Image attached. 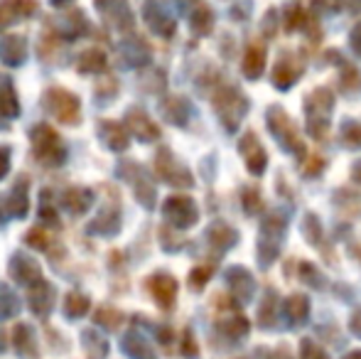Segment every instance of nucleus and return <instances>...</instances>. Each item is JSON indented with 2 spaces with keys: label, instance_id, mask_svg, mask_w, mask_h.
I'll use <instances>...</instances> for the list:
<instances>
[{
  "label": "nucleus",
  "instance_id": "1",
  "mask_svg": "<svg viewBox=\"0 0 361 359\" xmlns=\"http://www.w3.org/2000/svg\"><path fill=\"white\" fill-rule=\"evenodd\" d=\"M283 236H286V217L268 214L261 224V234H258V259H261L263 269L273 264L281 254Z\"/></svg>",
  "mask_w": 361,
  "mask_h": 359
},
{
  "label": "nucleus",
  "instance_id": "15",
  "mask_svg": "<svg viewBox=\"0 0 361 359\" xmlns=\"http://www.w3.org/2000/svg\"><path fill=\"white\" fill-rule=\"evenodd\" d=\"M286 317L293 325H305L310 317V303L305 296H290L286 303Z\"/></svg>",
  "mask_w": 361,
  "mask_h": 359
},
{
  "label": "nucleus",
  "instance_id": "28",
  "mask_svg": "<svg viewBox=\"0 0 361 359\" xmlns=\"http://www.w3.org/2000/svg\"><path fill=\"white\" fill-rule=\"evenodd\" d=\"M246 212L248 214H256L258 209H261V195H258L256 190H246Z\"/></svg>",
  "mask_w": 361,
  "mask_h": 359
},
{
  "label": "nucleus",
  "instance_id": "33",
  "mask_svg": "<svg viewBox=\"0 0 361 359\" xmlns=\"http://www.w3.org/2000/svg\"><path fill=\"white\" fill-rule=\"evenodd\" d=\"M344 359H361V352H349V355L344 357Z\"/></svg>",
  "mask_w": 361,
  "mask_h": 359
},
{
  "label": "nucleus",
  "instance_id": "4",
  "mask_svg": "<svg viewBox=\"0 0 361 359\" xmlns=\"http://www.w3.org/2000/svg\"><path fill=\"white\" fill-rule=\"evenodd\" d=\"M44 106H47L49 114L57 121H62V123H74V121H79V99L69 94V91L49 89L47 94H44Z\"/></svg>",
  "mask_w": 361,
  "mask_h": 359
},
{
  "label": "nucleus",
  "instance_id": "24",
  "mask_svg": "<svg viewBox=\"0 0 361 359\" xmlns=\"http://www.w3.org/2000/svg\"><path fill=\"white\" fill-rule=\"evenodd\" d=\"M278 310V303H276V293L268 291L266 293V303L261 305V310H258V320H261L263 327H273V312Z\"/></svg>",
  "mask_w": 361,
  "mask_h": 359
},
{
  "label": "nucleus",
  "instance_id": "34",
  "mask_svg": "<svg viewBox=\"0 0 361 359\" xmlns=\"http://www.w3.org/2000/svg\"><path fill=\"white\" fill-rule=\"evenodd\" d=\"M276 359H290L288 350H283V355H281V352H276Z\"/></svg>",
  "mask_w": 361,
  "mask_h": 359
},
{
  "label": "nucleus",
  "instance_id": "20",
  "mask_svg": "<svg viewBox=\"0 0 361 359\" xmlns=\"http://www.w3.org/2000/svg\"><path fill=\"white\" fill-rule=\"evenodd\" d=\"M339 138L347 148H359L361 145V123L359 121H344L342 130H339Z\"/></svg>",
  "mask_w": 361,
  "mask_h": 359
},
{
  "label": "nucleus",
  "instance_id": "5",
  "mask_svg": "<svg viewBox=\"0 0 361 359\" xmlns=\"http://www.w3.org/2000/svg\"><path fill=\"white\" fill-rule=\"evenodd\" d=\"M165 217L172 226H180V229H187L197 221L200 212H197L195 202L190 197H170L165 202Z\"/></svg>",
  "mask_w": 361,
  "mask_h": 359
},
{
  "label": "nucleus",
  "instance_id": "6",
  "mask_svg": "<svg viewBox=\"0 0 361 359\" xmlns=\"http://www.w3.org/2000/svg\"><path fill=\"white\" fill-rule=\"evenodd\" d=\"M216 114H219V118L224 121L226 130H236L238 121L246 114V99L238 96L236 91H228L221 99H216Z\"/></svg>",
  "mask_w": 361,
  "mask_h": 359
},
{
  "label": "nucleus",
  "instance_id": "3",
  "mask_svg": "<svg viewBox=\"0 0 361 359\" xmlns=\"http://www.w3.org/2000/svg\"><path fill=\"white\" fill-rule=\"evenodd\" d=\"M268 128H271L273 138L283 145L286 153H293V155H298V158L305 153L302 140H300V135H298V128H295V123L288 118V114L283 109H278V106H271V109H268Z\"/></svg>",
  "mask_w": 361,
  "mask_h": 359
},
{
  "label": "nucleus",
  "instance_id": "2",
  "mask_svg": "<svg viewBox=\"0 0 361 359\" xmlns=\"http://www.w3.org/2000/svg\"><path fill=\"white\" fill-rule=\"evenodd\" d=\"M332 94L327 89H317L305 101V116H307V128L312 138H322L327 133L329 116H332Z\"/></svg>",
  "mask_w": 361,
  "mask_h": 359
},
{
  "label": "nucleus",
  "instance_id": "9",
  "mask_svg": "<svg viewBox=\"0 0 361 359\" xmlns=\"http://www.w3.org/2000/svg\"><path fill=\"white\" fill-rule=\"evenodd\" d=\"M157 173H160L162 180L172 182V185H177V187H190L192 185V175L187 173L180 163H175L167 150H162V153L157 155Z\"/></svg>",
  "mask_w": 361,
  "mask_h": 359
},
{
  "label": "nucleus",
  "instance_id": "30",
  "mask_svg": "<svg viewBox=\"0 0 361 359\" xmlns=\"http://www.w3.org/2000/svg\"><path fill=\"white\" fill-rule=\"evenodd\" d=\"M352 330H354V335L361 337V310L352 317Z\"/></svg>",
  "mask_w": 361,
  "mask_h": 359
},
{
  "label": "nucleus",
  "instance_id": "13",
  "mask_svg": "<svg viewBox=\"0 0 361 359\" xmlns=\"http://www.w3.org/2000/svg\"><path fill=\"white\" fill-rule=\"evenodd\" d=\"M37 10L35 0H8V3L0 5V23H13L18 18H27Z\"/></svg>",
  "mask_w": 361,
  "mask_h": 359
},
{
  "label": "nucleus",
  "instance_id": "17",
  "mask_svg": "<svg viewBox=\"0 0 361 359\" xmlns=\"http://www.w3.org/2000/svg\"><path fill=\"white\" fill-rule=\"evenodd\" d=\"M0 116H18V99L8 77H0Z\"/></svg>",
  "mask_w": 361,
  "mask_h": 359
},
{
  "label": "nucleus",
  "instance_id": "21",
  "mask_svg": "<svg viewBox=\"0 0 361 359\" xmlns=\"http://www.w3.org/2000/svg\"><path fill=\"white\" fill-rule=\"evenodd\" d=\"M302 234H305V239H307L312 246L322 244V226H319V219L314 214H305V219H302Z\"/></svg>",
  "mask_w": 361,
  "mask_h": 359
},
{
  "label": "nucleus",
  "instance_id": "16",
  "mask_svg": "<svg viewBox=\"0 0 361 359\" xmlns=\"http://www.w3.org/2000/svg\"><path fill=\"white\" fill-rule=\"evenodd\" d=\"M128 123H130V130H133L140 140H155L157 138V128L150 123V118H147L145 114H140V111H130Z\"/></svg>",
  "mask_w": 361,
  "mask_h": 359
},
{
  "label": "nucleus",
  "instance_id": "10",
  "mask_svg": "<svg viewBox=\"0 0 361 359\" xmlns=\"http://www.w3.org/2000/svg\"><path fill=\"white\" fill-rule=\"evenodd\" d=\"M226 281H228V288H231L233 298H236L238 303H248L253 298V293H256V283H253L251 273L246 269H228L226 273Z\"/></svg>",
  "mask_w": 361,
  "mask_h": 359
},
{
  "label": "nucleus",
  "instance_id": "29",
  "mask_svg": "<svg viewBox=\"0 0 361 359\" xmlns=\"http://www.w3.org/2000/svg\"><path fill=\"white\" fill-rule=\"evenodd\" d=\"M209 276H212V266H207L204 271H202V269H195V273L190 276V281H192V286H195L197 291H200V288L204 286L207 278H209Z\"/></svg>",
  "mask_w": 361,
  "mask_h": 359
},
{
  "label": "nucleus",
  "instance_id": "14",
  "mask_svg": "<svg viewBox=\"0 0 361 359\" xmlns=\"http://www.w3.org/2000/svg\"><path fill=\"white\" fill-rule=\"evenodd\" d=\"M25 54H27V47H25V39L18 35H8L0 42V57L5 64H23Z\"/></svg>",
  "mask_w": 361,
  "mask_h": 359
},
{
  "label": "nucleus",
  "instance_id": "25",
  "mask_svg": "<svg viewBox=\"0 0 361 359\" xmlns=\"http://www.w3.org/2000/svg\"><path fill=\"white\" fill-rule=\"evenodd\" d=\"M300 278H302L305 283H310L312 288H324V276L314 269L310 261H302V264H300Z\"/></svg>",
  "mask_w": 361,
  "mask_h": 359
},
{
  "label": "nucleus",
  "instance_id": "19",
  "mask_svg": "<svg viewBox=\"0 0 361 359\" xmlns=\"http://www.w3.org/2000/svg\"><path fill=\"white\" fill-rule=\"evenodd\" d=\"M104 140L109 143V148L123 150L126 143H128V135L118 123H104Z\"/></svg>",
  "mask_w": 361,
  "mask_h": 359
},
{
  "label": "nucleus",
  "instance_id": "8",
  "mask_svg": "<svg viewBox=\"0 0 361 359\" xmlns=\"http://www.w3.org/2000/svg\"><path fill=\"white\" fill-rule=\"evenodd\" d=\"M32 140H35V155H37L39 160H44V163H49V165L59 163V158H54V150L62 153V145H59V138L52 128L39 126L37 130H32Z\"/></svg>",
  "mask_w": 361,
  "mask_h": 359
},
{
  "label": "nucleus",
  "instance_id": "7",
  "mask_svg": "<svg viewBox=\"0 0 361 359\" xmlns=\"http://www.w3.org/2000/svg\"><path fill=\"white\" fill-rule=\"evenodd\" d=\"M238 153L243 155V160H246V168L251 175H263V170H266V163H268V155L266 150H263V145L258 143L256 133H246L241 138V145H238Z\"/></svg>",
  "mask_w": 361,
  "mask_h": 359
},
{
  "label": "nucleus",
  "instance_id": "12",
  "mask_svg": "<svg viewBox=\"0 0 361 359\" xmlns=\"http://www.w3.org/2000/svg\"><path fill=\"white\" fill-rule=\"evenodd\" d=\"M236 239H238L236 229H231V226L224 224V221H219V224H214L209 231H207V241H209L212 249H216L219 254L231 249V246L236 244Z\"/></svg>",
  "mask_w": 361,
  "mask_h": 359
},
{
  "label": "nucleus",
  "instance_id": "26",
  "mask_svg": "<svg viewBox=\"0 0 361 359\" xmlns=\"http://www.w3.org/2000/svg\"><path fill=\"white\" fill-rule=\"evenodd\" d=\"M130 337H133V335H130ZM126 342H128L126 347H128V352L133 357H138V359H155V355L150 352V347L145 345V340H140V337H133L135 345H130V340H126Z\"/></svg>",
  "mask_w": 361,
  "mask_h": 359
},
{
  "label": "nucleus",
  "instance_id": "22",
  "mask_svg": "<svg viewBox=\"0 0 361 359\" xmlns=\"http://www.w3.org/2000/svg\"><path fill=\"white\" fill-rule=\"evenodd\" d=\"M104 67H106V57L99 49H91V52H86L84 57L79 59L81 72H99V69H104Z\"/></svg>",
  "mask_w": 361,
  "mask_h": 359
},
{
  "label": "nucleus",
  "instance_id": "23",
  "mask_svg": "<svg viewBox=\"0 0 361 359\" xmlns=\"http://www.w3.org/2000/svg\"><path fill=\"white\" fill-rule=\"evenodd\" d=\"M221 332H226L231 340H241L248 335V322L246 317H233V320H224L221 322Z\"/></svg>",
  "mask_w": 361,
  "mask_h": 359
},
{
  "label": "nucleus",
  "instance_id": "11",
  "mask_svg": "<svg viewBox=\"0 0 361 359\" xmlns=\"http://www.w3.org/2000/svg\"><path fill=\"white\" fill-rule=\"evenodd\" d=\"M150 291L162 308H172L175 296H177V283H175V278H170L167 273H157L155 278H150Z\"/></svg>",
  "mask_w": 361,
  "mask_h": 359
},
{
  "label": "nucleus",
  "instance_id": "31",
  "mask_svg": "<svg viewBox=\"0 0 361 359\" xmlns=\"http://www.w3.org/2000/svg\"><path fill=\"white\" fill-rule=\"evenodd\" d=\"M352 178L357 180L359 185H361V160H359V163H354V168H352Z\"/></svg>",
  "mask_w": 361,
  "mask_h": 359
},
{
  "label": "nucleus",
  "instance_id": "18",
  "mask_svg": "<svg viewBox=\"0 0 361 359\" xmlns=\"http://www.w3.org/2000/svg\"><path fill=\"white\" fill-rule=\"evenodd\" d=\"M263 62H266V52L261 47L253 44L251 49L246 52V59H243V72H246L248 79H258L263 72Z\"/></svg>",
  "mask_w": 361,
  "mask_h": 359
},
{
  "label": "nucleus",
  "instance_id": "27",
  "mask_svg": "<svg viewBox=\"0 0 361 359\" xmlns=\"http://www.w3.org/2000/svg\"><path fill=\"white\" fill-rule=\"evenodd\" d=\"M300 359H329V357L312 340H302V345H300Z\"/></svg>",
  "mask_w": 361,
  "mask_h": 359
},
{
  "label": "nucleus",
  "instance_id": "32",
  "mask_svg": "<svg viewBox=\"0 0 361 359\" xmlns=\"http://www.w3.org/2000/svg\"><path fill=\"white\" fill-rule=\"evenodd\" d=\"M72 3V0H52V5H57V8H62V5Z\"/></svg>",
  "mask_w": 361,
  "mask_h": 359
}]
</instances>
